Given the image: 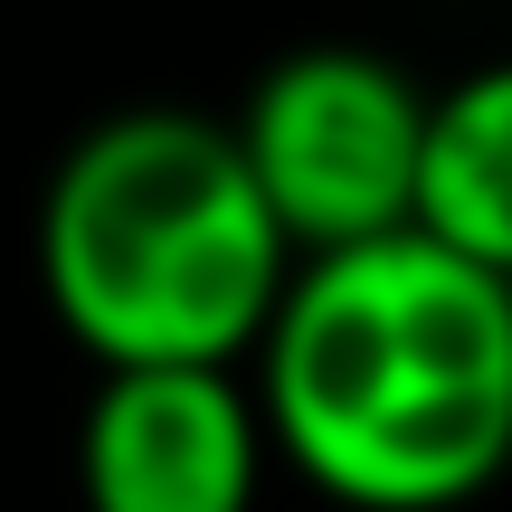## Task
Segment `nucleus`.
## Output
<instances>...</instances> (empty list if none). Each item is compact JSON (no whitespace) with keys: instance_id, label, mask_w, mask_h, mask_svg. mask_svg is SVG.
I'll use <instances>...</instances> for the list:
<instances>
[{"instance_id":"obj_1","label":"nucleus","mask_w":512,"mask_h":512,"mask_svg":"<svg viewBox=\"0 0 512 512\" xmlns=\"http://www.w3.org/2000/svg\"><path fill=\"white\" fill-rule=\"evenodd\" d=\"M266 437L351 512H456L512 465V285L427 228L304 256L256 342Z\"/></svg>"},{"instance_id":"obj_3","label":"nucleus","mask_w":512,"mask_h":512,"mask_svg":"<svg viewBox=\"0 0 512 512\" xmlns=\"http://www.w3.org/2000/svg\"><path fill=\"white\" fill-rule=\"evenodd\" d=\"M427 105L437 95H418V76L399 57L351 48V38L285 48L247 86L228 133H238L294 256H342V247L418 228Z\"/></svg>"},{"instance_id":"obj_4","label":"nucleus","mask_w":512,"mask_h":512,"mask_svg":"<svg viewBox=\"0 0 512 512\" xmlns=\"http://www.w3.org/2000/svg\"><path fill=\"white\" fill-rule=\"evenodd\" d=\"M266 408L238 370H105L76 418L86 512H256Z\"/></svg>"},{"instance_id":"obj_5","label":"nucleus","mask_w":512,"mask_h":512,"mask_svg":"<svg viewBox=\"0 0 512 512\" xmlns=\"http://www.w3.org/2000/svg\"><path fill=\"white\" fill-rule=\"evenodd\" d=\"M418 228L456 247L465 266L512 285V57L456 76L427 105V162H418Z\"/></svg>"},{"instance_id":"obj_2","label":"nucleus","mask_w":512,"mask_h":512,"mask_svg":"<svg viewBox=\"0 0 512 512\" xmlns=\"http://www.w3.org/2000/svg\"><path fill=\"white\" fill-rule=\"evenodd\" d=\"M294 266L238 133L181 105L76 133L38 200V285L95 370H238Z\"/></svg>"}]
</instances>
